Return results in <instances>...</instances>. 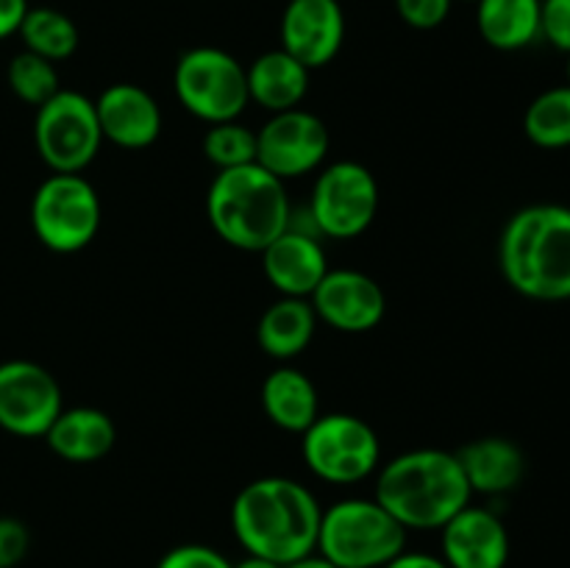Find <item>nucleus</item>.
<instances>
[{
  "label": "nucleus",
  "mask_w": 570,
  "mask_h": 568,
  "mask_svg": "<svg viewBox=\"0 0 570 568\" xmlns=\"http://www.w3.org/2000/svg\"><path fill=\"white\" fill-rule=\"evenodd\" d=\"M173 89L178 104L209 126L239 120L245 106L250 104L245 67L237 56L212 45L181 53L173 70Z\"/></svg>",
  "instance_id": "7"
},
{
  "label": "nucleus",
  "mask_w": 570,
  "mask_h": 568,
  "mask_svg": "<svg viewBox=\"0 0 570 568\" xmlns=\"http://www.w3.org/2000/svg\"><path fill=\"white\" fill-rule=\"evenodd\" d=\"M234 568H284V566H282V562L267 560V557H259V555H245L243 560L234 562Z\"/></svg>",
  "instance_id": "35"
},
{
  "label": "nucleus",
  "mask_w": 570,
  "mask_h": 568,
  "mask_svg": "<svg viewBox=\"0 0 570 568\" xmlns=\"http://www.w3.org/2000/svg\"><path fill=\"white\" fill-rule=\"evenodd\" d=\"M332 148L328 126L306 109L276 111L256 131V165L282 182L321 170Z\"/></svg>",
  "instance_id": "11"
},
{
  "label": "nucleus",
  "mask_w": 570,
  "mask_h": 568,
  "mask_svg": "<svg viewBox=\"0 0 570 568\" xmlns=\"http://www.w3.org/2000/svg\"><path fill=\"white\" fill-rule=\"evenodd\" d=\"M540 37L570 56V0H543Z\"/></svg>",
  "instance_id": "30"
},
{
  "label": "nucleus",
  "mask_w": 570,
  "mask_h": 568,
  "mask_svg": "<svg viewBox=\"0 0 570 568\" xmlns=\"http://www.w3.org/2000/svg\"><path fill=\"white\" fill-rule=\"evenodd\" d=\"M282 50L309 70L337 59L345 42V11L340 0H287L282 14Z\"/></svg>",
  "instance_id": "14"
},
{
  "label": "nucleus",
  "mask_w": 570,
  "mask_h": 568,
  "mask_svg": "<svg viewBox=\"0 0 570 568\" xmlns=\"http://www.w3.org/2000/svg\"><path fill=\"white\" fill-rule=\"evenodd\" d=\"M262 271L278 295L309 298L328 273V256L317 234L289 226L262 251Z\"/></svg>",
  "instance_id": "17"
},
{
  "label": "nucleus",
  "mask_w": 570,
  "mask_h": 568,
  "mask_svg": "<svg viewBox=\"0 0 570 568\" xmlns=\"http://www.w3.org/2000/svg\"><path fill=\"white\" fill-rule=\"evenodd\" d=\"M100 134L106 143L122 150H142L159 139L161 109L159 100L145 87L131 81H117L106 87L95 100Z\"/></svg>",
  "instance_id": "16"
},
{
  "label": "nucleus",
  "mask_w": 570,
  "mask_h": 568,
  "mask_svg": "<svg viewBox=\"0 0 570 568\" xmlns=\"http://www.w3.org/2000/svg\"><path fill=\"white\" fill-rule=\"evenodd\" d=\"M309 67L301 65L287 50H267V53L256 56L245 67L248 98L259 104L262 109L271 111V115L298 109L306 95H309Z\"/></svg>",
  "instance_id": "19"
},
{
  "label": "nucleus",
  "mask_w": 570,
  "mask_h": 568,
  "mask_svg": "<svg viewBox=\"0 0 570 568\" xmlns=\"http://www.w3.org/2000/svg\"><path fill=\"white\" fill-rule=\"evenodd\" d=\"M471 484L456 454L443 449H412L379 468L373 499L410 532L440 529L471 505Z\"/></svg>",
  "instance_id": "3"
},
{
  "label": "nucleus",
  "mask_w": 570,
  "mask_h": 568,
  "mask_svg": "<svg viewBox=\"0 0 570 568\" xmlns=\"http://www.w3.org/2000/svg\"><path fill=\"white\" fill-rule=\"evenodd\" d=\"M543 0H476V28L495 50H523L540 37Z\"/></svg>",
  "instance_id": "23"
},
{
  "label": "nucleus",
  "mask_w": 570,
  "mask_h": 568,
  "mask_svg": "<svg viewBox=\"0 0 570 568\" xmlns=\"http://www.w3.org/2000/svg\"><path fill=\"white\" fill-rule=\"evenodd\" d=\"M33 145L53 173H83L104 145L95 100L61 87L33 117Z\"/></svg>",
  "instance_id": "9"
},
{
  "label": "nucleus",
  "mask_w": 570,
  "mask_h": 568,
  "mask_svg": "<svg viewBox=\"0 0 570 568\" xmlns=\"http://www.w3.org/2000/svg\"><path fill=\"white\" fill-rule=\"evenodd\" d=\"M28 9V0H0V42L20 31Z\"/></svg>",
  "instance_id": "32"
},
{
  "label": "nucleus",
  "mask_w": 570,
  "mask_h": 568,
  "mask_svg": "<svg viewBox=\"0 0 570 568\" xmlns=\"http://www.w3.org/2000/svg\"><path fill=\"white\" fill-rule=\"evenodd\" d=\"M462 473L473 493L501 496L521 484L527 473V457L521 445L507 438H479L456 451Z\"/></svg>",
  "instance_id": "20"
},
{
  "label": "nucleus",
  "mask_w": 570,
  "mask_h": 568,
  "mask_svg": "<svg viewBox=\"0 0 570 568\" xmlns=\"http://www.w3.org/2000/svg\"><path fill=\"white\" fill-rule=\"evenodd\" d=\"M31 535L20 518H0V568H14L26 560Z\"/></svg>",
  "instance_id": "31"
},
{
  "label": "nucleus",
  "mask_w": 570,
  "mask_h": 568,
  "mask_svg": "<svg viewBox=\"0 0 570 568\" xmlns=\"http://www.w3.org/2000/svg\"><path fill=\"white\" fill-rule=\"evenodd\" d=\"M6 84L22 104L37 106V109L61 89L59 70H56L53 61L42 59L26 48L11 56L9 67H6Z\"/></svg>",
  "instance_id": "26"
},
{
  "label": "nucleus",
  "mask_w": 570,
  "mask_h": 568,
  "mask_svg": "<svg viewBox=\"0 0 570 568\" xmlns=\"http://www.w3.org/2000/svg\"><path fill=\"white\" fill-rule=\"evenodd\" d=\"M156 568H234L226 555L204 543H184L167 551Z\"/></svg>",
  "instance_id": "29"
},
{
  "label": "nucleus",
  "mask_w": 570,
  "mask_h": 568,
  "mask_svg": "<svg viewBox=\"0 0 570 568\" xmlns=\"http://www.w3.org/2000/svg\"><path fill=\"white\" fill-rule=\"evenodd\" d=\"M384 568H449V562L440 555H429V551H401Z\"/></svg>",
  "instance_id": "33"
},
{
  "label": "nucleus",
  "mask_w": 570,
  "mask_h": 568,
  "mask_svg": "<svg viewBox=\"0 0 570 568\" xmlns=\"http://www.w3.org/2000/svg\"><path fill=\"white\" fill-rule=\"evenodd\" d=\"M309 221L321 237L354 239L371 228L379 212V182L351 159L323 165L312 184Z\"/></svg>",
  "instance_id": "10"
},
{
  "label": "nucleus",
  "mask_w": 570,
  "mask_h": 568,
  "mask_svg": "<svg viewBox=\"0 0 570 568\" xmlns=\"http://www.w3.org/2000/svg\"><path fill=\"white\" fill-rule=\"evenodd\" d=\"M317 321L343 334H365L382 323L387 312V295L382 284L362 271L328 267L326 276L309 295Z\"/></svg>",
  "instance_id": "13"
},
{
  "label": "nucleus",
  "mask_w": 570,
  "mask_h": 568,
  "mask_svg": "<svg viewBox=\"0 0 570 568\" xmlns=\"http://www.w3.org/2000/svg\"><path fill=\"white\" fill-rule=\"evenodd\" d=\"M17 37L22 39L26 50L53 61V65L70 59L81 42V33H78L72 17L53 9V6H31Z\"/></svg>",
  "instance_id": "24"
},
{
  "label": "nucleus",
  "mask_w": 570,
  "mask_h": 568,
  "mask_svg": "<svg viewBox=\"0 0 570 568\" xmlns=\"http://www.w3.org/2000/svg\"><path fill=\"white\" fill-rule=\"evenodd\" d=\"M465 3H476V0H465Z\"/></svg>",
  "instance_id": "37"
},
{
  "label": "nucleus",
  "mask_w": 570,
  "mask_h": 568,
  "mask_svg": "<svg viewBox=\"0 0 570 568\" xmlns=\"http://www.w3.org/2000/svg\"><path fill=\"white\" fill-rule=\"evenodd\" d=\"M284 568H337V566H334V562H328L323 555H317V551H312V555L298 557V560L287 562Z\"/></svg>",
  "instance_id": "34"
},
{
  "label": "nucleus",
  "mask_w": 570,
  "mask_h": 568,
  "mask_svg": "<svg viewBox=\"0 0 570 568\" xmlns=\"http://www.w3.org/2000/svg\"><path fill=\"white\" fill-rule=\"evenodd\" d=\"M529 143L546 150L570 148V87H551L529 104L523 115Z\"/></svg>",
  "instance_id": "25"
},
{
  "label": "nucleus",
  "mask_w": 570,
  "mask_h": 568,
  "mask_svg": "<svg viewBox=\"0 0 570 568\" xmlns=\"http://www.w3.org/2000/svg\"><path fill=\"white\" fill-rule=\"evenodd\" d=\"M499 267L523 298L570 301V206L532 204L507 221Z\"/></svg>",
  "instance_id": "2"
},
{
  "label": "nucleus",
  "mask_w": 570,
  "mask_h": 568,
  "mask_svg": "<svg viewBox=\"0 0 570 568\" xmlns=\"http://www.w3.org/2000/svg\"><path fill=\"white\" fill-rule=\"evenodd\" d=\"M204 156L217 170L254 165L256 161V131L239 120L215 123L204 134Z\"/></svg>",
  "instance_id": "27"
},
{
  "label": "nucleus",
  "mask_w": 570,
  "mask_h": 568,
  "mask_svg": "<svg viewBox=\"0 0 570 568\" xmlns=\"http://www.w3.org/2000/svg\"><path fill=\"white\" fill-rule=\"evenodd\" d=\"M262 410L278 429L304 434L321 415V401L312 379L293 365L271 371L262 382Z\"/></svg>",
  "instance_id": "21"
},
{
  "label": "nucleus",
  "mask_w": 570,
  "mask_h": 568,
  "mask_svg": "<svg viewBox=\"0 0 570 568\" xmlns=\"http://www.w3.org/2000/svg\"><path fill=\"white\" fill-rule=\"evenodd\" d=\"M451 3L454 0H395V11L415 31H432L449 20Z\"/></svg>",
  "instance_id": "28"
},
{
  "label": "nucleus",
  "mask_w": 570,
  "mask_h": 568,
  "mask_svg": "<svg viewBox=\"0 0 570 568\" xmlns=\"http://www.w3.org/2000/svg\"><path fill=\"white\" fill-rule=\"evenodd\" d=\"M406 549V529L376 499H343L323 510L317 555L337 568H384Z\"/></svg>",
  "instance_id": "5"
},
{
  "label": "nucleus",
  "mask_w": 570,
  "mask_h": 568,
  "mask_svg": "<svg viewBox=\"0 0 570 568\" xmlns=\"http://www.w3.org/2000/svg\"><path fill=\"white\" fill-rule=\"evenodd\" d=\"M115 421L98 407H70L45 432V443L56 457L67 462H98L115 449Z\"/></svg>",
  "instance_id": "18"
},
{
  "label": "nucleus",
  "mask_w": 570,
  "mask_h": 568,
  "mask_svg": "<svg viewBox=\"0 0 570 568\" xmlns=\"http://www.w3.org/2000/svg\"><path fill=\"white\" fill-rule=\"evenodd\" d=\"M206 217L217 237L232 248L262 254L293 221L287 182L262 165L217 170L206 193Z\"/></svg>",
  "instance_id": "4"
},
{
  "label": "nucleus",
  "mask_w": 570,
  "mask_h": 568,
  "mask_svg": "<svg viewBox=\"0 0 570 568\" xmlns=\"http://www.w3.org/2000/svg\"><path fill=\"white\" fill-rule=\"evenodd\" d=\"M301 438L306 468L323 482L356 484L379 471L382 443L365 418L351 412L317 415Z\"/></svg>",
  "instance_id": "8"
},
{
  "label": "nucleus",
  "mask_w": 570,
  "mask_h": 568,
  "mask_svg": "<svg viewBox=\"0 0 570 568\" xmlns=\"http://www.w3.org/2000/svg\"><path fill=\"white\" fill-rule=\"evenodd\" d=\"M566 76H568V87H570V56H568V65H566Z\"/></svg>",
  "instance_id": "36"
},
{
  "label": "nucleus",
  "mask_w": 570,
  "mask_h": 568,
  "mask_svg": "<svg viewBox=\"0 0 570 568\" xmlns=\"http://www.w3.org/2000/svg\"><path fill=\"white\" fill-rule=\"evenodd\" d=\"M100 195L81 173H50L31 198V228L53 254H78L100 232Z\"/></svg>",
  "instance_id": "6"
},
{
  "label": "nucleus",
  "mask_w": 570,
  "mask_h": 568,
  "mask_svg": "<svg viewBox=\"0 0 570 568\" xmlns=\"http://www.w3.org/2000/svg\"><path fill=\"white\" fill-rule=\"evenodd\" d=\"M315 332L317 315L312 310L309 298H289V295H282V298L273 301L262 312L259 326H256V340H259L262 351L267 356L287 362L309 349Z\"/></svg>",
  "instance_id": "22"
},
{
  "label": "nucleus",
  "mask_w": 570,
  "mask_h": 568,
  "mask_svg": "<svg viewBox=\"0 0 570 568\" xmlns=\"http://www.w3.org/2000/svg\"><path fill=\"white\" fill-rule=\"evenodd\" d=\"M440 549L449 568H507L510 532L488 507H462L440 527Z\"/></svg>",
  "instance_id": "15"
},
{
  "label": "nucleus",
  "mask_w": 570,
  "mask_h": 568,
  "mask_svg": "<svg viewBox=\"0 0 570 568\" xmlns=\"http://www.w3.org/2000/svg\"><path fill=\"white\" fill-rule=\"evenodd\" d=\"M65 410L61 384L31 360L0 362V429L14 438H45Z\"/></svg>",
  "instance_id": "12"
},
{
  "label": "nucleus",
  "mask_w": 570,
  "mask_h": 568,
  "mask_svg": "<svg viewBox=\"0 0 570 568\" xmlns=\"http://www.w3.org/2000/svg\"><path fill=\"white\" fill-rule=\"evenodd\" d=\"M321 516V501L298 479L262 477L234 499L232 529L245 555L287 566L317 549Z\"/></svg>",
  "instance_id": "1"
}]
</instances>
